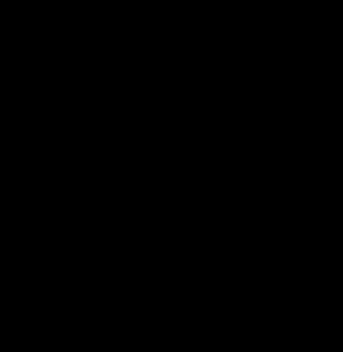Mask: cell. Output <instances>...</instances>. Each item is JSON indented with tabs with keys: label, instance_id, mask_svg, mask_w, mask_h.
<instances>
[]
</instances>
